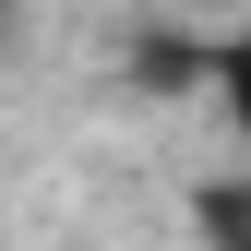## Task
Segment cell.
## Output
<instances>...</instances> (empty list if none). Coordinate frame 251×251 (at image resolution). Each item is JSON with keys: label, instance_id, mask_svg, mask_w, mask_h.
<instances>
[{"label": "cell", "instance_id": "obj_2", "mask_svg": "<svg viewBox=\"0 0 251 251\" xmlns=\"http://www.w3.org/2000/svg\"><path fill=\"white\" fill-rule=\"evenodd\" d=\"M203 72H215V96H227V120H239V132H251V36H239V48H215Z\"/></svg>", "mask_w": 251, "mask_h": 251}, {"label": "cell", "instance_id": "obj_1", "mask_svg": "<svg viewBox=\"0 0 251 251\" xmlns=\"http://www.w3.org/2000/svg\"><path fill=\"white\" fill-rule=\"evenodd\" d=\"M192 215H203V239H215V251H251V179H203V203H192Z\"/></svg>", "mask_w": 251, "mask_h": 251}, {"label": "cell", "instance_id": "obj_3", "mask_svg": "<svg viewBox=\"0 0 251 251\" xmlns=\"http://www.w3.org/2000/svg\"><path fill=\"white\" fill-rule=\"evenodd\" d=\"M0 36H12V0H0Z\"/></svg>", "mask_w": 251, "mask_h": 251}]
</instances>
